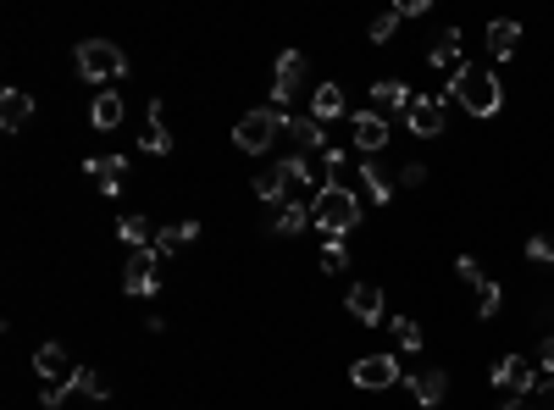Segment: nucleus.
<instances>
[{
  "label": "nucleus",
  "mask_w": 554,
  "mask_h": 410,
  "mask_svg": "<svg viewBox=\"0 0 554 410\" xmlns=\"http://www.w3.org/2000/svg\"><path fill=\"white\" fill-rule=\"evenodd\" d=\"M139 145H145L150 156H167V150H172V133H167V106H161V100L150 106V133L139 139Z\"/></svg>",
  "instance_id": "393cba45"
},
{
  "label": "nucleus",
  "mask_w": 554,
  "mask_h": 410,
  "mask_svg": "<svg viewBox=\"0 0 554 410\" xmlns=\"http://www.w3.org/2000/svg\"><path fill=\"white\" fill-rule=\"evenodd\" d=\"M122 117H128V106H122V95H117V89H100V95H95V106H89V122H95L100 133H106V128H117Z\"/></svg>",
  "instance_id": "f3484780"
},
{
  "label": "nucleus",
  "mask_w": 554,
  "mask_h": 410,
  "mask_svg": "<svg viewBox=\"0 0 554 410\" xmlns=\"http://www.w3.org/2000/svg\"><path fill=\"white\" fill-rule=\"evenodd\" d=\"M427 178H433V172H427V167H422V161H410V167H405V172H399V183H405V189H422V183H427Z\"/></svg>",
  "instance_id": "c9c22d12"
},
{
  "label": "nucleus",
  "mask_w": 554,
  "mask_h": 410,
  "mask_svg": "<svg viewBox=\"0 0 554 410\" xmlns=\"http://www.w3.org/2000/svg\"><path fill=\"white\" fill-rule=\"evenodd\" d=\"M427 61H433V67H449V73H460V28H444V34L427 45Z\"/></svg>",
  "instance_id": "aec40b11"
},
{
  "label": "nucleus",
  "mask_w": 554,
  "mask_h": 410,
  "mask_svg": "<svg viewBox=\"0 0 554 410\" xmlns=\"http://www.w3.org/2000/svg\"><path fill=\"white\" fill-rule=\"evenodd\" d=\"M156 266H161L156 250H133L128 266H122V289H128V294H156V283H161Z\"/></svg>",
  "instance_id": "9d476101"
},
{
  "label": "nucleus",
  "mask_w": 554,
  "mask_h": 410,
  "mask_svg": "<svg viewBox=\"0 0 554 410\" xmlns=\"http://www.w3.org/2000/svg\"><path fill=\"white\" fill-rule=\"evenodd\" d=\"M350 139L361 156H377V150L388 145V117H377V111H355L350 117Z\"/></svg>",
  "instance_id": "f8f14e48"
},
{
  "label": "nucleus",
  "mask_w": 554,
  "mask_h": 410,
  "mask_svg": "<svg viewBox=\"0 0 554 410\" xmlns=\"http://www.w3.org/2000/svg\"><path fill=\"white\" fill-rule=\"evenodd\" d=\"M305 228H311V205H305V200L283 205V211H277V222H272L277 239H294V233H305Z\"/></svg>",
  "instance_id": "5701e85b"
},
{
  "label": "nucleus",
  "mask_w": 554,
  "mask_h": 410,
  "mask_svg": "<svg viewBox=\"0 0 554 410\" xmlns=\"http://www.w3.org/2000/svg\"><path fill=\"white\" fill-rule=\"evenodd\" d=\"M538 372H543V377H554V333L538 344Z\"/></svg>",
  "instance_id": "e433bc0d"
},
{
  "label": "nucleus",
  "mask_w": 554,
  "mask_h": 410,
  "mask_svg": "<svg viewBox=\"0 0 554 410\" xmlns=\"http://www.w3.org/2000/svg\"><path fill=\"white\" fill-rule=\"evenodd\" d=\"M305 67H311V61H305L300 50H283V56H277V73H272V111H283L294 95H300Z\"/></svg>",
  "instance_id": "6e6552de"
},
{
  "label": "nucleus",
  "mask_w": 554,
  "mask_h": 410,
  "mask_svg": "<svg viewBox=\"0 0 554 410\" xmlns=\"http://www.w3.org/2000/svg\"><path fill=\"white\" fill-rule=\"evenodd\" d=\"M311 222L327 233V239H344V233H355V222H361V200H355L350 183H322L311 200Z\"/></svg>",
  "instance_id": "f257e3e1"
},
{
  "label": "nucleus",
  "mask_w": 554,
  "mask_h": 410,
  "mask_svg": "<svg viewBox=\"0 0 554 410\" xmlns=\"http://www.w3.org/2000/svg\"><path fill=\"white\" fill-rule=\"evenodd\" d=\"M405 388L416 394V405L422 410H438L449 399V372H438V366H422V372H410Z\"/></svg>",
  "instance_id": "9b49d317"
},
{
  "label": "nucleus",
  "mask_w": 554,
  "mask_h": 410,
  "mask_svg": "<svg viewBox=\"0 0 554 410\" xmlns=\"http://www.w3.org/2000/svg\"><path fill=\"white\" fill-rule=\"evenodd\" d=\"M283 194H289V183H283V172H277V167H266L261 178H255V200L277 205V200H283Z\"/></svg>",
  "instance_id": "c756f323"
},
{
  "label": "nucleus",
  "mask_w": 554,
  "mask_h": 410,
  "mask_svg": "<svg viewBox=\"0 0 554 410\" xmlns=\"http://www.w3.org/2000/svg\"><path fill=\"white\" fill-rule=\"evenodd\" d=\"M543 394H549V399H554V377H543Z\"/></svg>",
  "instance_id": "ea45409f"
},
{
  "label": "nucleus",
  "mask_w": 554,
  "mask_h": 410,
  "mask_svg": "<svg viewBox=\"0 0 554 410\" xmlns=\"http://www.w3.org/2000/svg\"><path fill=\"white\" fill-rule=\"evenodd\" d=\"M78 78L84 84H111V78H128V56L111 39H84L78 45Z\"/></svg>",
  "instance_id": "7ed1b4c3"
},
{
  "label": "nucleus",
  "mask_w": 554,
  "mask_h": 410,
  "mask_svg": "<svg viewBox=\"0 0 554 410\" xmlns=\"http://www.w3.org/2000/svg\"><path fill=\"white\" fill-rule=\"evenodd\" d=\"M283 133H289L300 150H322L327 145V133H322V122H316V117H289V122H283Z\"/></svg>",
  "instance_id": "412c9836"
},
{
  "label": "nucleus",
  "mask_w": 554,
  "mask_h": 410,
  "mask_svg": "<svg viewBox=\"0 0 554 410\" xmlns=\"http://www.w3.org/2000/svg\"><path fill=\"white\" fill-rule=\"evenodd\" d=\"M28 122H34V95H28V89H6V95H0V128L23 133Z\"/></svg>",
  "instance_id": "4468645a"
},
{
  "label": "nucleus",
  "mask_w": 554,
  "mask_h": 410,
  "mask_svg": "<svg viewBox=\"0 0 554 410\" xmlns=\"http://www.w3.org/2000/svg\"><path fill=\"white\" fill-rule=\"evenodd\" d=\"M410 89L399 84V78H383V84H372V111L377 117H394V111H410Z\"/></svg>",
  "instance_id": "2eb2a0df"
},
{
  "label": "nucleus",
  "mask_w": 554,
  "mask_h": 410,
  "mask_svg": "<svg viewBox=\"0 0 554 410\" xmlns=\"http://www.w3.org/2000/svg\"><path fill=\"white\" fill-rule=\"evenodd\" d=\"M538 366L527 361V355H505V361L494 366V394L499 399H527L532 388H538Z\"/></svg>",
  "instance_id": "39448f33"
},
{
  "label": "nucleus",
  "mask_w": 554,
  "mask_h": 410,
  "mask_svg": "<svg viewBox=\"0 0 554 410\" xmlns=\"http://www.w3.org/2000/svg\"><path fill=\"white\" fill-rule=\"evenodd\" d=\"M399 23H405V17H399V12H383V17H372V45H388V39L399 34Z\"/></svg>",
  "instance_id": "473e14b6"
},
{
  "label": "nucleus",
  "mask_w": 554,
  "mask_h": 410,
  "mask_svg": "<svg viewBox=\"0 0 554 410\" xmlns=\"http://www.w3.org/2000/svg\"><path fill=\"white\" fill-rule=\"evenodd\" d=\"M499 305H505V289H499L494 278L477 283V316H482V322H488V316H499Z\"/></svg>",
  "instance_id": "2f4dec72"
},
{
  "label": "nucleus",
  "mask_w": 554,
  "mask_h": 410,
  "mask_svg": "<svg viewBox=\"0 0 554 410\" xmlns=\"http://www.w3.org/2000/svg\"><path fill=\"white\" fill-rule=\"evenodd\" d=\"M156 233L161 228H150V217H122L117 222V239L133 244V250H156Z\"/></svg>",
  "instance_id": "4be33fe9"
},
{
  "label": "nucleus",
  "mask_w": 554,
  "mask_h": 410,
  "mask_svg": "<svg viewBox=\"0 0 554 410\" xmlns=\"http://www.w3.org/2000/svg\"><path fill=\"white\" fill-rule=\"evenodd\" d=\"M194 239H200V222L183 217V222H172V228H161V233H156V255L167 261L172 250H183V244H194Z\"/></svg>",
  "instance_id": "a211bd4d"
},
{
  "label": "nucleus",
  "mask_w": 554,
  "mask_h": 410,
  "mask_svg": "<svg viewBox=\"0 0 554 410\" xmlns=\"http://www.w3.org/2000/svg\"><path fill=\"white\" fill-rule=\"evenodd\" d=\"M350 266V250H344V239H327V250H322V272H344Z\"/></svg>",
  "instance_id": "72a5a7b5"
},
{
  "label": "nucleus",
  "mask_w": 554,
  "mask_h": 410,
  "mask_svg": "<svg viewBox=\"0 0 554 410\" xmlns=\"http://www.w3.org/2000/svg\"><path fill=\"white\" fill-rule=\"evenodd\" d=\"M499 410H532V399H499Z\"/></svg>",
  "instance_id": "58836bf2"
},
{
  "label": "nucleus",
  "mask_w": 554,
  "mask_h": 410,
  "mask_svg": "<svg viewBox=\"0 0 554 410\" xmlns=\"http://www.w3.org/2000/svg\"><path fill=\"white\" fill-rule=\"evenodd\" d=\"M89 178L100 183V194H117L128 183V161L122 156H89Z\"/></svg>",
  "instance_id": "dca6fc26"
},
{
  "label": "nucleus",
  "mask_w": 554,
  "mask_h": 410,
  "mask_svg": "<svg viewBox=\"0 0 554 410\" xmlns=\"http://www.w3.org/2000/svg\"><path fill=\"white\" fill-rule=\"evenodd\" d=\"M361 189H366V200H377V205L394 200V178H388L377 161H366V167H361Z\"/></svg>",
  "instance_id": "a878e982"
},
{
  "label": "nucleus",
  "mask_w": 554,
  "mask_h": 410,
  "mask_svg": "<svg viewBox=\"0 0 554 410\" xmlns=\"http://www.w3.org/2000/svg\"><path fill=\"white\" fill-rule=\"evenodd\" d=\"M399 355H361V361L350 366V383L366 388V394H377V388H394L399 383Z\"/></svg>",
  "instance_id": "0eeeda50"
},
{
  "label": "nucleus",
  "mask_w": 554,
  "mask_h": 410,
  "mask_svg": "<svg viewBox=\"0 0 554 410\" xmlns=\"http://www.w3.org/2000/svg\"><path fill=\"white\" fill-rule=\"evenodd\" d=\"M283 111H272V106H255V111H244L239 122H233V145L244 150V156H261V150H272V139L283 133Z\"/></svg>",
  "instance_id": "20e7f679"
},
{
  "label": "nucleus",
  "mask_w": 554,
  "mask_h": 410,
  "mask_svg": "<svg viewBox=\"0 0 554 410\" xmlns=\"http://www.w3.org/2000/svg\"><path fill=\"white\" fill-rule=\"evenodd\" d=\"M344 305H350V316L361 327H377V322H383V311H388L377 283H350V300H344Z\"/></svg>",
  "instance_id": "ddd939ff"
},
{
  "label": "nucleus",
  "mask_w": 554,
  "mask_h": 410,
  "mask_svg": "<svg viewBox=\"0 0 554 410\" xmlns=\"http://www.w3.org/2000/svg\"><path fill=\"white\" fill-rule=\"evenodd\" d=\"M388 327H394V338H399V350H422V322L416 316H388Z\"/></svg>",
  "instance_id": "c85d7f7f"
},
{
  "label": "nucleus",
  "mask_w": 554,
  "mask_h": 410,
  "mask_svg": "<svg viewBox=\"0 0 554 410\" xmlns=\"http://www.w3.org/2000/svg\"><path fill=\"white\" fill-rule=\"evenodd\" d=\"M444 95H449V100H460V106H466L471 117H494V111L505 106V89H499V78L488 73V67H460V73L449 78Z\"/></svg>",
  "instance_id": "f03ea898"
},
{
  "label": "nucleus",
  "mask_w": 554,
  "mask_h": 410,
  "mask_svg": "<svg viewBox=\"0 0 554 410\" xmlns=\"http://www.w3.org/2000/svg\"><path fill=\"white\" fill-rule=\"evenodd\" d=\"M527 261L532 266H554V228H543V233L527 239Z\"/></svg>",
  "instance_id": "7c9ffc66"
},
{
  "label": "nucleus",
  "mask_w": 554,
  "mask_h": 410,
  "mask_svg": "<svg viewBox=\"0 0 554 410\" xmlns=\"http://www.w3.org/2000/svg\"><path fill=\"white\" fill-rule=\"evenodd\" d=\"M277 172H283V183H289V189H311V183H316V172H311V161H305V156H289V161H277Z\"/></svg>",
  "instance_id": "cd10ccee"
},
{
  "label": "nucleus",
  "mask_w": 554,
  "mask_h": 410,
  "mask_svg": "<svg viewBox=\"0 0 554 410\" xmlns=\"http://www.w3.org/2000/svg\"><path fill=\"white\" fill-rule=\"evenodd\" d=\"M67 388H73V394H84V399H95V405H100V399H111V383L100 372H89V366H78Z\"/></svg>",
  "instance_id": "bb28decb"
},
{
  "label": "nucleus",
  "mask_w": 554,
  "mask_h": 410,
  "mask_svg": "<svg viewBox=\"0 0 554 410\" xmlns=\"http://www.w3.org/2000/svg\"><path fill=\"white\" fill-rule=\"evenodd\" d=\"M327 178H333V183H344V150H327Z\"/></svg>",
  "instance_id": "4c0bfd02"
},
{
  "label": "nucleus",
  "mask_w": 554,
  "mask_h": 410,
  "mask_svg": "<svg viewBox=\"0 0 554 410\" xmlns=\"http://www.w3.org/2000/svg\"><path fill=\"white\" fill-rule=\"evenodd\" d=\"M34 372L45 377V388H67L78 366H73V355H67V344L50 338V344H39V350H34Z\"/></svg>",
  "instance_id": "1a4fd4ad"
},
{
  "label": "nucleus",
  "mask_w": 554,
  "mask_h": 410,
  "mask_svg": "<svg viewBox=\"0 0 554 410\" xmlns=\"http://www.w3.org/2000/svg\"><path fill=\"white\" fill-rule=\"evenodd\" d=\"M405 122H410L416 139H438V133L449 128V95H416L410 111H405Z\"/></svg>",
  "instance_id": "423d86ee"
},
{
  "label": "nucleus",
  "mask_w": 554,
  "mask_h": 410,
  "mask_svg": "<svg viewBox=\"0 0 554 410\" xmlns=\"http://www.w3.org/2000/svg\"><path fill=\"white\" fill-rule=\"evenodd\" d=\"M311 117H316V122L344 117V89H338V84H316V95H311Z\"/></svg>",
  "instance_id": "b1692460"
},
{
  "label": "nucleus",
  "mask_w": 554,
  "mask_h": 410,
  "mask_svg": "<svg viewBox=\"0 0 554 410\" xmlns=\"http://www.w3.org/2000/svg\"><path fill=\"white\" fill-rule=\"evenodd\" d=\"M455 272H460V283H488V272L477 266V255H460V261H455Z\"/></svg>",
  "instance_id": "f704fd0d"
},
{
  "label": "nucleus",
  "mask_w": 554,
  "mask_h": 410,
  "mask_svg": "<svg viewBox=\"0 0 554 410\" xmlns=\"http://www.w3.org/2000/svg\"><path fill=\"white\" fill-rule=\"evenodd\" d=\"M488 50H494L499 61H510L521 50V23H510V17H499V23H488Z\"/></svg>",
  "instance_id": "6ab92c4d"
}]
</instances>
